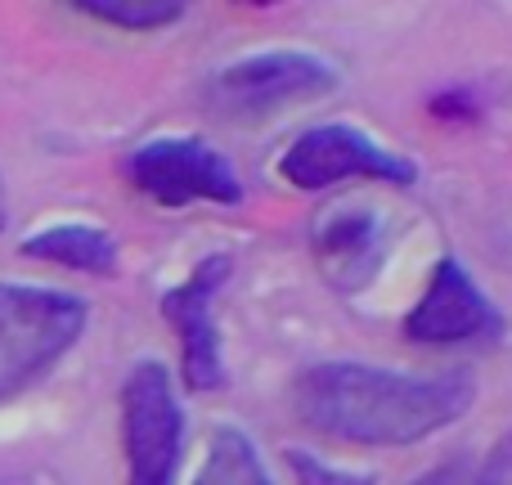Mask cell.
Masks as SVG:
<instances>
[{"label":"cell","mask_w":512,"mask_h":485,"mask_svg":"<svg viewBox=\"0 0 512 485\" xmlns=\"http://www.w3.org/2000/svg\"><path fill=\"white\" fill-rule=\"evenodd\" d=\"M477 378L454 373H391L351 360L310 364L292 382V414L333 445H418L468 414Z\"/></svg>","instance_id":"obj_1"},{"label":"cell","mask_w":512,"mask_h":485,"mask_svg":"<svg viewBox=\"0 0 512 485\" xmlns=\"http://www.w3.org/2000/svg\"><path fill=\"white\" fill-rule=\"evenodd\" d=\"M86 301L54 288L0 283V405L50 373L86 333Z\"/></svg>","instance_id":"obj_2"},{"label":"cell","mask_w":512,"mask_h":485,"mask_svg":"<svg viewBox=\"0 0 512 485\" xmlns=\"http://www.w3.org/2000/svg\"><path fill=\"white\" fill-rule=\"evenodd\" d=\"M337 86V68L306 50H265L234 59L207 81V108L225 122H256L301 99L328 95Z\"/></svg>","instance_id":"obj_3"},{"label":"cell","mask_w":512,"mask_h":485,"mask_svg":"<svg viewBox=\"0 0 512 485\" xmlns=\"http://www.w3.org/2000/svg\"><path fill=\"white\" fill-rule=\"evenodd\" d=\"M185 445V414L158 360H140L122 382L126 485H171Z\"/></svg>","instance_id":"obj_4"},{"label":"cell","mask_w":512,"mask_h":485,"mask_svg":"<svg viewBox=\"0 0 512 485\" xmlns=\"http://www.w3.org/2000/svg\"><path fill=\"white\" fill-rule=\"evenodd\" d=\"M279 176L292 189H328L342 180H382V185H414L418 180V162L400 158V153L382 149L373 135H364L360 126H310L297 140L283 149L279 158Z\"/></svg>","instance_id":"obj_5"},{"label":"cell","mask_w":512,"mask_h":485,"mask_svg":"<svg viewBox=\"0 0 512 485\" xmlns=\"http://www.w3.org/2000/svg\"><path fill=\"white\" fill-rule=\"evenodd\" d=\"M126 176L144 198L162 207H185V203H243V185L234 167L212 149V144L194 140V135H162L149 140L126 158Z\"/></svg>","instance_id":"obj_6"},{"label":"cell","mask_w":512,"mask_h":485,"mask_svg":"<svg viewBox=\"0 0 512 485\" xmlns=\"http://www.w3.org/2000/svg\"><path fill=\"white\" fill-rule=\"evenodd\" d=\"M234 274V261L225 252H212L189 270L185 283L162 292V319L180 337V360H185V387L207 396L225 387V360H221V333H216L212 306L221 297L225 279Z\"/></svg>","instance_id":"obj_7"},{"label":"cell","mask_w":512,"mask_h":485,"mask_svg":"<svg viewBox=\"0 0 512 485\" xmlns=\"http://www.w3.org/2000/svg\"><path fill=\"white\" fill-rule=\"evenodd\" d=\"M499 333V310L472 283L454 256H445L427 279V292L405 319V337L418 346H463Z\"/></svg>","instance_id":"obj_8"},{"label":"cell","mask_w":512,"mask_h":485,"mask_svg":"<svg viewBox=\"0 0 512 485\" xmlns=\"http://www.w3.org/2000/svg\"><path fill=\"white\" fill-rule=\"evenodd\" d=\"M387 216L369 203L328 207L315 225V261L319 274L337 292H360L373 283V274L387 261Z\"/></svg>","instance_id":"obj_9"},{"label":"cell","mask_w":512,"mask_h":485,"mask_svg":"<svg viewBox=\"0 0 512 485\" xmlns=\"http://www.w3.org/2000/svg\"><path fill=\"white\" fill-rule=\"evenodd\" d=\"M18 252L32 256V261L68 265V270H81V274H113L117 270L113 234L95 230V225H54V230H41V234H32V239H23Z\"/></svg>","instance_id":"obj_10"},{"label":"cell","mask_w":512,"mask_h":485,"mask_svg":"<svg viewBox=\"0 0 512 485\" xmlns=\"http://www.w3.org/2000/svg\"><path fill=\"white\" fill-rule=\"evenodd\" d=\"M194 485H274V481H270V472H265L256 445L248 441V432L221 423L212 432V441H207V459H203V468H198Z\"/></svg>","instance_id":"obj_11"},{"label":"cell","mask_w":512,"mask_h":485,"mask_svg":"<svg viewBox=\"0 0 512 485\" xmlns=\"http://www.w3.org/2000/svg\"><path fill=\"white\" fill-rule=\"evenodd\" d=\"M77 9L99 18V23L126 27V32H158V27L185 18V5H171V0H90Z\"/></svg>","instance_id":"obj_12"},{"label":"cell","mask_w":512,"mask_h":485,"mask_svg":"<svg viewBox=\"0 0 512 485\" xmlns=\"http://www.w3.org/2000/svg\"><path fill=\"white\" fill-rule=\"evenodd\" d=\"M283 463H288V472L297 485H378L373 472L333 468V463L315 459V454H306V450H283Z\"/></svg>","instance_id":"obj_13"},{"label":"cell","mask_w":512,"mask_h":485,"mask_svg":"<svg viewBox=\"0 0 512 485\" xmlns=\"http://www.w3.org/2000/svg\"><path fill=\"white\" fill-rule=\"evenodd\" d=\"M472 485H512V427L490 445V454L481 459V468L472 472Z\"/></svg>","instance_id":"obj_14"},{"label":"cell","mask_w":512,"mask_h":485,"mask_svg":"<svg viewBox=\"0 0 512 485\" xmlns=\"http://www.w3.org/2000/svg\"><path fill=\"white\" fill-rule=\"evenodd\" d=\"M414 485H472V472L463 468V463H445V468L427 472V477L414 481Z\"/></svg>","instance_id":"obj_15"},{"label":"cell","mask_w":512,"mask_h":485,"mask_svg":"<svg viewBox=\"0 0 512 485\" xmlns=\"http://www.w3.org/2000/svg\"><path fill=\"white\" fill-rule=\"evenodd\" d=\"M5 216H9V207H5V185H0V230H5Z\"/></svg>","instance_id":"obj_16"},{"label":"cell","mask_w":512,"mask_h":485,"mask_svg":"<svg viewBox=\"0 0 512 485\" xmlns=\"http://www.w3.org/2000/svg\"><path fill=\"white\" fill-rule=\"evenodd\" d=\"M0 485H18V481H0Z\"/></svg>","instance_id":"obj_17"}]
</instances>
